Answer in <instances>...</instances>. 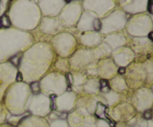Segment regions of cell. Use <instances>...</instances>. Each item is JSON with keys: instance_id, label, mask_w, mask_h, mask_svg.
I'll use <instances>...</instances> for the list:
<instances>
[{"instance_id": "1", "label": "cell", "mask_w": 153, "mask_h": 127, "mask_svg": "<svg viewBox=\"0 0 153 127\" xmlns=\"http://www.w3.org/2000/svg\"><path fill=\"white\" fill-rule=\"evenodd\" d=\"M108 108L106 105L102 104V102H98L97 104V109L96 111V115L100 118H103L104 119V115L105 113H108Z\"/></svg>"}, {"instance_id": "2", "label": "cell", "mask_w": 153, "mask_h": 127, "mask_svg": "<svg viewBox=\"0 0 153 127\" xmlns=\"http://www.w3.org/2000/svg\"><path fill=\"white\" fill-rule=\"evenodd\" d=\"M25 116H26V114L21 115V116L18 117H10L8 119V120H7V122H8V123L10 124V125L16 126L17 124H19V123L20 122V121L23 119L24 117Z\"/></svg>"}, {"instance_id": "3", "label": "cell", "mask_w": 153, "mask_h": 127, "mask_svg": "<svg viewBox=\"0 0 153 127\" xmlns=\"http://www.w3.org/2000/svg\"><path fill=\"white\" fill-rule=\"evenodd\" d=\"M100 90L102 92H108L110 91V86L108 80L106 79H102L100 81Z\"/></svg>"}, {"instance_id": "4", "label": "cell", "mask_w": 153, "mask_h": 127, "mask_svg": "<svg viewBox=\"0 0 153 127\" xmlns=\"http://www.w3.org/2000/svg\"><path fill=\"white\" fill-rule=\"evenodd\" d=\"M0 22H1V27H4V28H8L10 25V21L8 16L4 14L0 17Z\"/></svg>"}, {"instance_id": "5", "label": "cell", "mask_w": 153, "mask_h": 127, "mask_svg": "<svg viewBox=\"0 0 153 127\" xmlns=\"http://www.w3.org/2000/svg\"><path fill=\"white\" fill-rule=\"evenodd\" d=\"M7 1H0V17L4 15V13L7 10Z\"/></svg>"}, {"instance_id": "6", "label": "cell", "mask_w": 153, "mask_h": 127, "mask_svg": "<svg viewBox=\"0 0 153 127\" xmlns=\"http://www.w3.org/2000/svg\"><path fill=\"white\" fill-rule=\"evenodd\" d=\"M19 61H20V55H16L10 58V61L15 65L16 67H18L19 64Z\"/></svg>"}, {"instance_id": "7", "label": "cell", "mask_w": 153, "mask_h": 127, "mask_svg": "<svg viewBox=\"0 0 153 127\" xmlns=\"http://www.w3.org/2000/svg\"><path fill=\"white\" fill-rule=\"evenodd\" d=\"M30 86H31V89L32 90L33 92L35 93V94H37V93H38L40 91V85H39V82H32Z\"/></svg>"}, {"instance_id": "8", "label": "cell", "mask_w": 153, "mask_h": 127, "mask_svg": "<svg viewBox=\"0 0 153 127\" xmlns=\"http://www.w3.org/2000/svg\"><path fill=\"white\" fill-rule=\"evenodd\" d=\"M67 85H68V90H71V86L73 83V76L71 73H67Z\"/></svg>"}, {"instance_id": "9", "label": "cell", "mask_w": 153, "mask_h": 127, "mask_svg": "<svg viewBox=\"0 0 153 127\" xmlns=\"http://www.w3.org/2000/svg\"><path fill=\"white\" fill-rule=\"evenodd\" d=\"M94 29L97 30V31H99V30L101 29V27H102V23H101V21L99 19H95L94 21Z\"/></svg>"}, {"instance_id": "10", "label": "cell", "mask_w": 153, "mask_h": 127, "mask_svg": "<svg viewBox=\"0 0 153 127\" xmlns=\"http://www.w3.org/2000/svg\"><path fill=\"white\" fill-rule=\"evenodd\" d=\"M56 95L52 94L50 96V100H51V109L52 110H55L56 108V105H55V100H56Z\"/></svg>"}, {"instance_id": "11", "label": "cell", "mask_w": 153, "mask_h": 127, "mask_svg": "<svg viewBox=\"0 0 153 127\" xmlns=\"http://www.w3.org/2000/svg\"><path fill=\"white\" fill-rule=\"evenodd\" d=\"M143 116H144V117L146 118V119H151V118H152V111H151V110H148L146 111H145Z\"/></svg>"}, {"instance_id": "12", "label": "cell", "mask_w": 153, "mask_h": 127, "mask_svg": "<svg viewBox=\"0 0 153 127\" xmlns=\"http://www.w3.org/2000/svg\"><path fill=\"white\" fill-rule=\"evenodd\" d=\"M16 80L17 81V82H22V73H21L20 72L17 73V74H16Z\"/></svg>"}, {"instance_id": "13", "label": "cell", "mask_w": 153, "mask_h": 127, "mask_svg": "<svg viewBox=\"0 0 153 127\" xmlns=\"http://www.w3.org/2000/svg\"><path fill=\"white\" fill-rule=\"evenodd\" d=\"M148 10L150 13H152V1H149L148 4Z\"/></svg>"}, {"instance_id": "14", "label": "cell", "mask_w": 153, "mask_h": 127, "mask_svg": "<svg viewBox=\"0 0 153 127\" xmlns=\"http://www.w3.org/2000/svg\"><path fill=\"white\" fill-rule=\"evenodd\" d=\"M125 72H126L125 67H120L119 70H118V73H119L120 74H123V73H125Z\"/></svg>"}, {"instance_id": "15", "label": "cell", "mask_w": 153, "mask_h": 127, "mask_svg": "<svg viewBox=\"0 0 153 127\" xmlns=\"http://www.w3.org/2000/svg\"><path fill=\"white\" fill-rule=\"evenodd\" d=\"M152 31H151V32L150 33H149V39H150V40H153V38H152Z\"/></svg>"}, {"instance_id": "16", "label": "cell", "mask_w": 153, "mask_h": 127, "mask_svg": "<svg viewBox=\"0 0 153 127\" xmlns=\"http://www.w3.org/2000/svg\"><path fill=\"white\" fill-rule=\"evenodd\" d=\"M0 28H1V22H0Z\"/></svg>"}]
</instances>
